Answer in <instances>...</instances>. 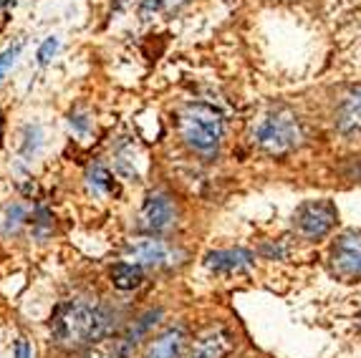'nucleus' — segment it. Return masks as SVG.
<instances>
[{
	"label": "nucleus",
	"mask_w": 361,
	"mask_h": 358,
	"mask_svg": "<svg viewBox=\"0 0 361 358\" xmlns=\"http://www.w3.org/2000/svg\"><path fill=\"white\" fill-rule=\"evenodd\" d=\"M119 326V313L111 305L89 303V300H66L54 311L51 335L63 348H81L97 343L114 333Z\"/></svg>",
	"instance_id": "f257e3e1"
},
{
	"label": "nucleus",
	"mask_w": 361,
	"mask_h": 358,
	"mask_svg": "<svg viewBox=\"0 0 361 358\" xmlns=\"http://www.w3.org/2000/svg\"><path fill=\"white\" fill-rule=\"evenodd\" d=\"M253 144L268 156H286L303 144V124L286 104L268 106L253 126Z\"/></svg>",
	"instance_id": "f03ea898"
},
{
	"label": "nucleus",
	"mask_w": 361,
	"mask_h": 358,
	"mask_svg": "<svg viewBox=\"0 0 361 358\" xmlns=\"http://www.w3.org/2000/svg\"><path fill=\"white\" fill-rule=\"evenodd\" d=\"M177 132L180 139L200 156H215L220 152L225 134L223 113L202 101L185 104L177 111Z\"/></svg>",
	"instance_id": "7ed1b4c3"
},
{
	"label": "nucleus",
	"mask_w": 361,
	"mask_h": 358,
	"mask_svg": "<svg viewBox=\"0 0 361 358\" xmlns=\"http://www.w3.org/2000/svg\"><path fill=\"white\" fill-rule=\"evenodd\" d=\"M338 225V209L331 199H306L293 212V230L303 240H324Z\"/></svg>",
	"instance_id": "20e7f679"
},
{
	"label": "nucleus",
	"mask_w": 361,
	"mask_h": 358,
	"mask_svg": "<svg viewBox=\"0 0 361 358\" xmlns=\"http://www.w3.org/2000/svg\"><path fill=\"white\" fill-rule=\"evenodd\" d=\"M329 268L343 283L361 280V230H346L331 242Z\"/></svg>",
	"instance_id": "39448f33"
},
{
	"label": "nucleus",
	"mask_w": 361,
	"mask_h": 358,
	"mask_svg": "<svg viewBox=\"0 0 361 358\" xmlns=\"http://www.w3.org/2000/svg\"><path fill=\"white\" fill-rule=\"evenodd\" d=\"M139 230L147 235H159L169 233L177 225V204L169 197L167 192H152L147 195V199L142 202L139 209Z\"/></svg>",
	"instance_id": "423d86ee"
},
{
	"label": "nucleus",
	"mask_w": 361,
	"mask_h": 358,
	"mask_svg": "<svg viewBox=\"0 0 361 358\" xmlns=\"http://www.w3.org/2000/svg\"><path fill=\"white\" fill-rule=\"evenodd\" d=\"M180 250H175L169 242L154 237V235L132 240L127 245V260L142 265V268H172L180 263Z\"/></svg>",
	"instance_id": "0eeeda50"
},
{
	"label": "nucleus",
	"mask_w": 361,
	"mask_h": 358,
	"mask_svg": "<svg viewBox=\"0 0 361 358\" xmlns=\"http://www.w3.org/2000/svg\"><path fill=\"white\" fill-rule=\"evenodd\" d=\"M255 265V255L245 247H225L205 255V268L215 275H240Z\"/></svg>",
	"instance_id": "6e6552de"
},
{
	"label": "nucleus",
	"mask_w": 361,
	"mask_h": 358,
	"mask_svg": "<svg viewBox=\"0 0 361 358\" xmlns=\"http://www.w3.org/2000/svg\"><path fill=\"white\" fill-rule=\"evenodd\" d=\"M233 351V333L225 326H210L195 338L190 358H225Z\"/></svg>",
	"instance_id": "1a4fd4ad"
},
{
	"label": "nucleus",
	"mask_w": 361,
	"mask_h": 358,
	"mask_svg": "<svg viewBox=\"0 0 361 358\" xmlns=\"http://www.w3.org/2000/svg\"><path fill=\"white\" fill-rule=\"evenodd\" d=\"M159 318H162V308H152V311H147L145 316H139L137 321L132 323V328L121 335V340L114 343L116 358H132L134 348L139 346V340L154 328L157 323H159Z\"/></svg>",
	"instance_id": "9d476101"
},
{
	"label": "nucleus",
	"mask_w": 361,
	"mask_h": 358,
	"mask_svg": "<svg viewBox=\"0 0 361 358\" xmlns=\"http://www.w3.org/2000/svg\"><path fill=\"white\" fill-rule=\"evenodd\" d=\"M334 124H336V132L343 134V137H351V134L361 132V84L354 86L341 99V104L336 109V116H334Z\"/></svg>",
	"instance_id": "9b49d317"
},
{
	"label": "nucleus",
	"mask_w": 361,
	"mask_h": 358,
	"mask_svg": "<svg viewBox=\"0 0 361 358\" xmlns=\"http://www.w3.org/2000/svg\"><path fill=\"white\" fill-rule=\"evenodd\" d=\"M185 340H187V335L182 326H169V328H164L162 333L147 346L145 358H182Z\"/></svg>",
	"instance_id": "f8f14e48"
},
{
	"label": "nucleus",
	"mask_w": 361,
	"mask_h": 358,
	"mask_svg": "<svg viewBox=\"0 0 361 358\" xmlns=\"http://www.w3.org/2000/svg\"><path fill=\"white\" fill-rule=\"evenodd\" d=\"M109 275H111L114 288H119V290H137L145 283V268L134 263H116Z\"/></svg>",
	"instance_id": "ddd939ff"
},
{
	"label": "nucleus",
	"mask_w": 361,
	"mask_h": 358,
	"mask_svg": "<svg viewBox=\"0 0 361 358\" xmlns=\"http://www.w3.org/2000/svg\"><path fill=\"white\" fill-rule=\"evenodd\" d=\"M86 187L94 197H104V195H111L116 192V182H114V174L109 172L104 164H91L89 172H86Z\"/></svg>",
	"instance_id": "4468645a"
},
{
	"label": "nucleus",
	"mask_w": 361,
	"mask_h": 358,
	"mask_svg": "<svg viewBox=\"0 0 361 358\" xmlns=\"http://www.w3.org/2000/svg\"><path fill=\"white\" fill-rule=\"evenodd\" d=\"M137 147L134 142H121L114 152V167L121 177L127 179H139V167H137Z\"/></svg>",
	"instance_id": "2eb2a0df"
},
{
	"label": "nucleus",
	"mask_w": 361,
	"mask_h": 358,
	"mask_svg": "<svg viewBox=\"0 0 361 358\" xmlns=\"http://www.w3.org/2000/svg\"><path fill=\"white\" fill-rule=\"evenodd\" d=\"M41 126H25L23 132V147H20V154L25 156V159H30V156L36 154L38 149H41Z\"/></svg>",
	"instance_id": "dca6fc26"
},
{
	"label": "nucleus",
	"mask_w": 361,
	"mask_h": 358,
	"mask_svg": "<svg viewBox=\"0 0 361 358\" xmlns=\"http://www.w3.org/2000/svg\"><path fill=\"white\" fill-rule=\"evenodd\" d=\"M182 3H187V0H145V3H142V16L149 18V16H154V13L177 11Z\"/></svg>",
	"instance_id": "f3484780"
},
{
	"label": "nucleus",
	"mask_w": 361,
	"mask_h": 358,
	"mask_svg": "<svg viewBox=\"0 0 361 358\" xmlns=\"http://www.w3.org/2000/svg\"><path fill=\"white\" fill-rule=\"evenodd\" d=\"M54 230V220H51V212L46 207H38L36 215H33V233H36V237H46V235Z\"/></svg>",
	"instance_id": "a211bd4d"
},
{
	"label": "nucleus",
	"mask_w": 361,
	"mask_h": 358,
	"mask_svg": "<svg viewBox=\"0 0 361 358\" xmlns=\"http://www.w3.org/2000/svg\"><path fill=\"white\" fill-rule=\"evenodd\" d=\"M25 220V207L23 204H11L6 209V220H3V227H6V233H16Z\"/></svg>",
	"instance_id": "6ab92c4d"
},
{
	"label": "nucleus",
	"mask_w": 361,
	"mask_h": 358,
	"mask_svg": "<svg viewBox=\"0 0 361 358\" xmlns=\"http://www.w3.org/2000/svg\"><path fill=\"white\" fill-rule=\"evenodd\" d=\"M59 46H61V41L56 36H49L46 41L38 46V54H36V58H38V63L41 66H46V63H51L54 61V56L59 54Z\"/></svg>",
	"instance_id": "aec40b11"
},
{
	"label": "nucleus",
	"mask_w": 361,
	"mask_h": 358,
	"mask_svg": "<svg viewBox=\"0 0 361 358\" xmlns=\"http://www.w3.org/2000/svg\"><path fill=\"white\" fill-rule=\"evenodd\" d=\"M20 51H23V43H18V46L6 48V51L0 54V81H3V78H6V73L11 71L13 66H16V61H18Z\"/></svg>",
	"instance_id": "412c9836"
},
{
	"label": "nucleus",
	"mask_w": 361,
	"mask_h": 358,
	"mask_svg": "<svg viewBox=\"0 0 361 358\" xmlns=\"http://www.w3.org/2000/svg\"><path fill=\"white\" fill-rule=\"evenodd\" d=\"M13 353L16 358H33V351H30V343L25 338H18L16 340V346H13Z\"/></svg>",
	"instance_id": "4be33fe9"
},
{
	"label": "nucleus",
	"mask_w": 361,
	"mask_h": 358,
	"mask_svg": "<svg viewBox=\"0 0 361 358\" xmlns=\"http://www.w3.org/2000/svg\"><path fill=\"white\" fill-rule=\"evenodd\" d=\"M68 121H71V126L76 129L78 134H86V132H89V119H86L84 113H71V119H68Z\"/></svg>",
	"instance_id": "5701e85b"
},
{
	"label": "nucleus",
	"mask_w": 361,
	"mask_h": 358,
	"mask_svg": "<svg viewBox=\"0 0 361 358\" xmlns=\"http://www.w3.org/2000/svg\"><path fill=\"white\" fill-rule=\"evenodd\" d=\"M86 358H116V353L109 351V348H97V351H91Z\"/></svg>",
	"instance_id": "b1692460"
},
{
	"label": "nucleus",
	"mask_w": 361,
	"mask_h": 358,
	"mask_svg": "<svg viewBox=\"0 0 361 358\" xmlns=\"http://www.w3.org/2000/svg\"><path fill=\"white\" fill-rule=\"evenodd\" d=\"M3 134H6V119H3V111H0V147H3Z\"/></svg>",
	"instance_id": "393cba45"
},
{
	"label": "nucleus",
	"mask_w": 361,
	"mask_h": 358,
	"mask_svg": "<svg viewBox=\"0 0 361 358\" xmlns=\"http://www.w3.org/2000/svg\"><path fill=\"white\" fill-rule=\"evenodd\" d=\"M359 331H361V316H359Z\"/></svg>",
	"instance_id": "a878e982"
},
{
	"label": "nucleus",
	"mask_w": 361,
	"mask_h": 358,
	"mask_svg": "<svg viewBox=\"0 0 361 358\" xmlns=\"http://www.w3.org/2000/svg\"><path fill=\"white\" fill-rule=\"evenodd\" d=\"M3 3H8V0H0V6H3Z\"/></svg>",
	"instance_id": "bb28decb"
}]
</instances>
